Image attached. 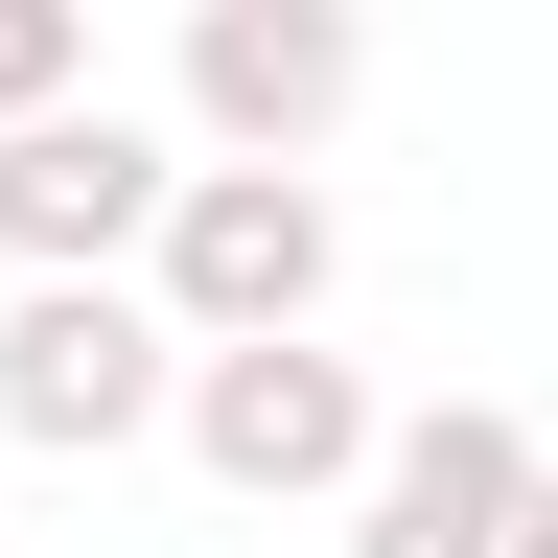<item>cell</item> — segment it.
I'll list each match as a JSON object with an SVG mask.
<instances>
[{
	"label": "cell",
	"mask_w": 558,
	"mask_h": 558,
	"mask_svg": "<svg viewBox=\"0 0 558 558\" xmlns=\"http://www.w3.org/2000/svg\"><path fill=\"white\" fill-rule=\"evenodd\" d=\"M140 418H186V326H163V279H117V256H24V303H0V442L117 465Z\"/></svg>",
	"instance_id": "cell-1"
},
{
	"label": "cell",
	"mask_w": 558,
	"mask_h": 558,
	"mask_svg": "<svg viewBox=\"0 0 558 558\" xmlns=\"http://www.w3.org/2000/svg\"><path fill=\"white\" fill-rule=\"evenodd\" d=\"M186 442H209V488L303 512V488L373 465V373H349V349H303V326H186Z\"/></svg>",
	"instance_id": "cell-2"
},
{
	"label": "cell",
	"mask_w": 558,
	"mask_h": 558,
	"mask_svg": "<svg viewBox=\"0 0 558 558\" xmlns=\"http://www.w3.org/2000/svg\"><path fill=\"white\" fill-rule=\"evenodd\" d=\"M163 326H326V279H349V233H326V186L303 163H233V140H209V163L163 186Z\"/></svg>",
	"instance_id": "cell-3"
},
{
	"label": "cell",
	"mask_w": 558,
	"mask_h": 558,
	"mask_svg": "<svg viewBox=\"0 0 558 558\" xmlns=\"http://www.w3.org/2000/svg\"><path fill=\"white\" fill-rule=\"evenodd\" d=\"M349 94H373V0H186V140L326 163Z\"/></svg>",
	"instance_id": "cell-4"
},
{
	"label": "cell",
	"mask_w": 558,
	"mask_h": 558,
	"mask_svg": "<svg viewBox=\"0 0 558 558\" xmlns=\"http://www.w3.org/2000/svg\"><path fill=\"white\" fill-rule=\"evenodd\" d=\"M349 558H512V512H535V418H488V396H418V418H373V465H349Z\"/></svg>",
	"instance_id": "cell-5"
},
{
	"label": "cell",
	"mask_w": 558,
	"mask_h": 558,
	"mask_svg": "<svg viewBox=\"0 0 558 558\" xmlns=\"http://www.w3.org/2000/svg\"><path fill=\"white\" fill-rule=\"evenodd\" d=\"M163 140L140 117H94V94H47V117H0V256H140L163 233Z\"/></svg>",
	"instance_id": "cell-6"
},
{
	"label": "cell",
	"mask_w": 558,
	"mask_h": 558,
	"mask_svg": "<svg viewBox=\"0 0 558 558\" xmlns=\"http://www.w3.org/2000/svg\"><path fill=\"white\" fill-rule=\"evenodd\" d=\"M70 70H94V0H0V117H47Z\"/></svg>",
	"instance_id": "cell-7"
},
{
	"label": "cell",
	"mask_w": 558,
	"mask_h": 558,
	"mask_svg": "<svg viewBox=\"0 0 558 558\" xmlns=\"http://www.w3.org/2000/svg\"><path fill=\"white\" fill-rule=\"evenodd\" d=\"M512 558H558V465H535V512H512Z\"/></svg>",
	"instance_id": "cell-8"
}]
</instances>
